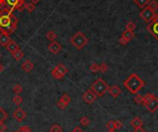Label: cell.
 <instances>
[{"instance_id":"obj_16","label":"cell","mask_w":158,"mask_h":132,"mask_svg":"<svg viewBox=\"0 0 158 132\" xmlns=\"http://www.w3.org/2000/svg\"><path fill=\"white\" fill-rule=\"evenodd\" d=\"M10 41H11V39L8 34H0V45H1L2 47H6Z\"/></svg>"},{"instance_id":"obj_10","label":"cell","mask_w":158,"mask_h":132,"mask_svg":"<svg viewBox=\"0 0 158 132\" xmlns=\"http://www.w3.org/2000/svg\"><path fill=\"white\" fill-rule=\"evenodd\" d=\"M26 115H27V114H26V112L22 109V108H17L14 112H13V114H12V117H13V118L15 119V120H17L19 123H20V122H22L25 118H26Z\"/></svg>"},{"instance_id":"obj_38","label":"cell","mask_w":158,"mask_h":132,"mask_svg":"<svg viewBox=\"0 0 158 132\" xmlns=\"http://www.w3.org/2000/svg\"><path fill=\"white\" fill-rule=\"evenodd\" d=\"M7 130V126L4 124V122L0 123V132H5Z\"/></svg>"},{"instance_id":"obj_1","label":"cell","mask_w":158,"mask_h":132,"mask_svg":"<svg viewBox=\"0 0 158 132\" xmlns=\"http://www.w3.org/2000/svg\"><path fill=\"white\" fill-rule=\"evenodd\" d=\"M19 19L13 15V12L10 11L9 13L5 15H0V31L1 34H11L16 31L18 28Z\"/></svg>"},{"instance_id":"obj_11","label":"cell","mask_w":158,"mask_h":132,"mask_svg":"<svg viewBox=\"0 0 158 132\" xmlns=\"http://www.w3.org/2000/svg\"><path fill=\"white\" fill-rule=\"evenodd\" d=\"M47 49L50 53L54 54V55H56V54L59 53L61 50H62V45L58 43V42H56V41H53L51 42L47 46Z\"/></svg>"},{"instance_id":"obj_14","label":"cell","mask_w":158,"mask_h":132,"mask_svg":"<svg viewBox=\"0 0 158 132\" xmlns=\"http://www.w3.org/2000/svg\"><path fill=\"white\" fill-rule=\"evenodd\" d=\"M108 92H109V93L114 98H116L120 93H121V89H120L119 86L118 85H113V86H111V87H109Z\"/></svg>"},{"instance_id":"obj_42","label":"cell","mask_w":158,"mask_h":132,"mask_svg":"<svg viewBox=\"0 0 158 132\" xmlns=\"http://www.w3.org/2000/svg\"><path fill=\"white\" fill-rule=\"evenodd\" d=\"M133 132H145L143 127H137V129H134V131Z\"/></svg>"},{"instance_id":"obj_46","label":"cell","mask_w":158,"mask_h":132,"mask_svg":"<svg viewBox=\"0 0 158 132\" xmlns=\"http://www.w3.org/2000/svg\"><path fill=\"white\" fill-rule=\"evenodd\" d=\"M108 132H116V131H115V130H109Z\"/></svg>"},{"instance_id":"obj_29","label":"cell","mask_w":158,"mask_h":132,"mask_svg":"<svg viewBox=\"0 0 158 132\" xmlns=\"http://www.w3.org/2000/svg\"><path fill=\"white\" fill-rule=\"evenodd\" d=\"M136 29V24L133 22V21H128L126 24V30L128 31H134V30Z\"/></svg>"},{"instance_id":"obj_36","label":"cell","mask_w":158,"mask_h":132,"mask_svg":"<svg viewBox=\"0 0 158 132\" xmlns=\"http://www.w3.org/2000/svg\"><path fill=\"white\" fill-rule=\"evenodd\" d=\"M19 130L20 131H22V132H32V129L29 126H22V127H20Z\"/></svg>"},{"instance_id":"obj_41","label":"cell","mask_w":158,"mask_h":132,"mask_svg":"<svg viewBox=\"0 0 158 132\" xmlns=\"http://www.w3.org/2000/svg\"><path fill=\"white\" fill-rule=\"evenodd\" d=\"M71 132H83V131H82V129H81L80 127H76Z\"/></svg>"},{"instance_id":"obj_40","label":"cell","mask_w":158,"mask_h":132,"mask_svg":"<svg viewBox=\"0 0 158 132\" xmlns=\"http://www.w3.org/2000/svg\"><path fill=\"white\" fill-rule=\"evenodd\" d=\"M123 125H122V123L118 121V120H115V127H116V129H120Z\"/></svg>"},{"instance_id":"obj_28","label":"cell","mask_w":158,"mask_h":132,"mask_svg":"<svg viewBox=\"0 0 158 132\" xmlns=\"http://www.w3.org/2000/svg\"><path fill=\"white\" fill-rule=\"evenodd\" d=\"M90 119L87 117H82L81 119H80V124L81 126H83V127H87L90 124Z\"/></svg>"},{"instance_id":"obj_33","label":"cell","mask_w":158,"mask_h":132,"mask_svg":"<svg viewBox=\"0 0 158 132\" xmlns=\"http://www.w3.org/2000/svg\"><path fill=\"white\" fill-rule=\"evenodd\" d=\"M106 127L108 129V130H115L116 127H115V121L114 120H110L106 124Z\"/></svg>"},{"instance_id":"obj_7","label":"cell","mask_w":158,"mask_h":132,"mask_svg":"<svg viewBox=\"0 0 158 132\" xmlns=\"http://www.w3.org/2000/svg\"><path fill=\"white\" fill-rule=\"evenodd\" d=\"M82 99H83V101H84V102L86 103V104L91 105L93 103H94L95 101H96L97 95L93 92V90H91L90 89V90H86V92H85L84 93H83Z\"/></svg>"},{"instance_id":"obj_32","label":"cell","mask_w":158,"mask_h":132,"mask_svg":"<svg viewBox=\"0 0 158 132\" xmlns=\"http://www.w3.org/2000/svg\"><path fill=\"white\" fill-rule=\"evenodd\" d=\"M90 70L91 71V72H93V73H96V72H98L99 71V65H97V64H91V66H90Z\"/></svg>"},{"instance_id":"obj_2","label":"cell","mask_w":158,"mask_h":132,"mask_svg":"<svg viewBox=\"0 0 158 132\" xmlns=\"http://www.w3.org/2000/svg\"><path fill=\"white\" fill-rule=\"evenodd\" d=\"M124 86L127 88L128 92L136 94L144 86V81L137 74L133 73L124 81Z\"/></svg>"},{"instance_id":"obj_24","label":"cell","mask_w":158,"mask_h":132,"mask_svg":"<svg viewBox=\"0 0 158 132\" xmlns=\"http://www.w3.org/2000/svg\"><path fill=\"white\" fill-rule=\"evenodd\" d=\"M26 2H25V0H19V2L17 3V5L15 7V9H17L18 11H23L24 10V6Z\"/></svg>"},{"instance_id":"obj_17","label":"cell","mask_w":158,"mask_h":132,"mask_svg":"<svg viewBox=\"0 0 158 132\" xmlns=\"http://www.w3.org/2000/svg\"><path fill=\"white\" fill-rule=\"evenodd\" d=\"M122 37H124L125 39L127 41H131L133 39V37H134V32L131 31H128V30H125L123 32H122Z\"/></svg>"},{"instance_id":"obj_47","label":"cell","mask_w":158,"mask_h":132,"mask_svg":"<svg viewBox=\"0 0 158 132\" xmlns=\"http://www.w3.org/2000/svg\"><path fill=\"white\" fill-rule=\"evenodd\" d=\"M16 132H22V131H20V130H18V131H16Z\"/></svg>"},{"instance_id":"obj_18","label":"cell","mask_w":158,"mask_h":132,"mask_svg":"<svg viewBox=\"0 0 158 132\" xmlns=\"http://www.w3.org/2000/svg\"><path fill=\"white\" fill-rule=\"evenodd\" d=\"M24 56V53L22 49H19V50L16 51L15 53L12 54V57H13V59L17 60V61H19L20 59H22Z\"/></svg>"},{"instance_id":"obj_44","label":"cell","mask_w":158,"mask_h":132,"mask_svg":"<svg viewBox=\"0 0 158 132\" xmlns=\"http://www.w3.org/2000/svg\"><path fill=\"white\" fill-rule=\"evenodd\" d=\"M3 70H4V67H3V65L0 63V73L3 72Z\"/></svg>"},{"instance_id":"obj_9","label":"cell","mask_w":158,"mask_h":132,"mask_svg":"<svg viewBox=\"0 0 158 132\" xmlns=\"http://www.w3.org/2000/svg\"><path fill=\"white\" fill-rule=\"evenodd\" d=\"M146 29H147L149 34H152L158 41V21L152 20V21L148 24Z\"/></svg>"},{"instance_id":"obj_30","label":"cell","mask_w":158,"mask_h":132,"mask_svg":"<svg viewBox=\"0 0 158 132\" xmlns=\"http://www.w3.org/2000/svg\"><path fill=\"white\" fill-rule=\"evenodd\" d=\"M12 90H13V92H14L16 94H19V93L23 90L22 86L19 85V84H16V85H14L13 88H12Z\"/></svg>"},{"instance_id":"obj_35","label":"cell","mask_w":158,"mask_h":132,"mask_svg":"<svg viewBox=\"0 0 158 132\" xmlns=\"http://www.w3.org/2000/svg\"><path fill=\"white\" fill-rule=\"evenodd\" d=\"M143 96H141V94H137L134 97V102L137 103V104H143Z\"/></svg>"},{"instance_id":"obj_6","label":"cell","mask_w":158,"mask_h":132,"mask_svg":"<svg viewBox=\"0 0 158 132\" xmlns=\"http://www.w3.org/2000/svg\"><path fill=\"white\" fill-rule=\"evenodd\" d=\"M139 16H140V18L143 20H144L145 22L150 23L153 19V18H155V11L153 10L152 9H150V7L147 6V7H145L144 9H143V10L140 12Z\"/></svg>"},{"instance_id":"obj_15","label":"cell","mask_w":158,"mask_h":132,"mask_svg":"<svg viewBox=\"0 0 158 132\" xmlns=\"http://www.w3.org/2000/svg\"><path fill=\"white\" fill-rule=\"evenodd\" d=\"M33 68H34V64H33L32 62L30 61V60H26L22 65V70H24L25 72H27V73L31 72L33 69Z\"/></svg>"},{"instance_id":"obj_34","label":"cell","mask_w":158,"mask_h":132,"mask_svg":"<svg viewBox=\"0 0 158 132\" xmlns=\"http://www.w3.org/2000/svg\"><path fill=\"white\" fill-rule=\"evenodd\" d=\"M107 69H108V67H107V65L106 63H102L101 65L99 66V70L103 72V73H106L107 71Z\"/></svg>"},{"instance_id":"obj_37","label":"cell","mask_w":158,"mask_h":132,"mask_svg":"<svg viewBox=\"0 0 158 132\" xmlns=\"http://www.w3.org/2000/svg\"><path fill=\"white\" fill-rule=\"evenodd\" d=\"M128 43V41H127L126 39L124 38V37H120V39H119V44H121V45H126Z\"/></svg>"},{"instance_id":"obj_19","label":"cell","mask_w":158,"mask_h":132,"mask_svg":"<svg viewBox=\"0 0 158 132\" xmlns=\"http://www.w3.org/2000/svg\"><path fill=\"white\" fill-rule=\"evenodd\" d=\"M151 0H134V3L141 9H144L145 7L148 6Z\"/></svg>"},{"instance_id":"obj_21","label":"cell","mask_w":158,"mask_h":132,"mask_svg":"<svg viewBox=\"0 0 158 132\" xmlns=\"http://www.w3.org/2000/svg\"><path fill=\"white\" fill-rule=\"evenodd\" d=\"M35 9H36V5H34V4L32 3V2L26 3L24 6V9H26L28 13H32V12L35 10Z\"/></svg>"},{"instance_id":"obj_12","label":"cell","mask_w":158,"mask_h":132,"mask_svg":"<svg viewBox=\"0 0 158 132\" xmlns=\"http://www.w3.org/2000/svg\"><path fill=\"white\" fill-rule=\"evenodd\" d=\"M144 106L146 107L150 112H155V111L158 109V98H156V96H155L151 101L148 103V104H146Z\"/></svg>"},{"instance_id":"obj_31","label":"cell","mask_w":158,"mask_h":132,"mask_svg":"<svg viewBox=\"0 0 158 132\" xmlns=\"http://www.w3.org/2000/svg\"><path fill=\"white\" fill-rule=\"evenodd\" d=\"M148 7L150 9H152L153 10H156L158 9V3L155 1V0H153V1H150V3L148 4Z\"/></svg>"},{"instance_id":"obj_4","label":"cell","mask_w":158,"mask_h":132,"mask_svg":"<svg viewBox=\"0 0 158 132\" xmlns=\"http://www.w3.org/2000/svg\"><path fill=\"white\" fill-rule=\"evenodd\" d=\"M89 40L86 37V35L81 31H77L71 39H70V44L77 49V50H81V49L88 44Z\"/></svg>"},{"instance_id":"obj_13","label":"cell","mask_w":158,"mask_h":132,"mask_svg":"<svg viewBox=\"0 0 158 132\" xmlns=\"http://www.w3.org/2000/svg\"><path fill=\"white\" fill-rule=\"evenodd\" d=\"M7 50L9 52L11 55L13 53H15L16 51H18V50H19L20 49V47H19V45L17 44L15 41H13V40H11L9 43L7 44Z\"/></svg>"},{"instance_id":"obj_43","label":"cell","mask_w":158,"mask_h":132,"mask_svg":"<svg viewBox=\"0 0 158 132\" xmlns=\"http://www.w3.org/2000/svg\"><path fill=\"white\" fill-rule=\"evenodd\" d=\"M30 1H31L32 3L34 4V5H36V4H38V3L41 1V0H30Z\"/></svg>"},{"instance_id":"obj_48","label":"cell","mask_w":158,"mask_h":132,"mask_svg":"<svg viewBox=\"0 0 158 132\" xmlns=\"http://www.w3.org/2000/svg\"><path fill=\"white\" fill-rule=\"evenodd\" d=\"M0 58H1V54H0Z\"/></svg>"},{"instance_id":"obj_45","label":"cell","mask_w":158,"mask_h":132,"mask_svg":"<svg viewBox=\"0 0 158 132\" xmlns=\"http://www.w3.org/2000/svg\"><path fill=\"white\" fill-rule=\"evenodd\" d=\"M153 20H155V21H158V13H157V14H155V18H153Z\"/></svg>"},{"instance_id":"obj_39","label":"cell","mask_w":158,"mask_h":132,"mask_svg":"<svg viewBox=\"0 0 158 132\" xmlns=\"http://www.w3.org/2000/svg\"><path fill=\"white\" fill-rule=\"evenodd\" d=\"M7 7V4H6V0H0V10L5 9Z\"/></svg>"},{"instance_id":"obj_20","label":"cell","mask_w":158,"mask_h":132,"mask_svg":"<svg viewBox=\"0 0 158 132\" xmlns=\"http://www.w3.org/2000/svg\"><path fill=\"white\" fill-rule=\"evenodd\" d=\"M131 126L134 127V129H137V127H141L143 126V121L140 117H134L133 120L131 121Z\"/></svg>"},{"instance_id":"obj_22","label":"cell","mask_w":158,"mask_h":132,"mask_svg":"<svg viewBox=\"0 0 158 132\" xmlns=\"http://www.w3.org/2000/svg\"><path fill=\"white\" fill-rule=\"evenodd\" d=\"M45 36H46L47 40H49L50 42L56 41V39L57 38V35H56V34L54 31H48L46 32V34H45Z\"/></svg>"},{"instance_id":"obj_5","label":"cell","mask_w":158,"mask_h":132,"mask_svg":"<svg viewBox=\"0 0 158 132\" xmlns=\"http://www.w3.org/2000/svg\"><path fill=\"white\" fill-rule=\"evenodd\" d=\"M68 72H69L68 68L65 67L63 64H58L57 66H56V67L52 69L51 75L54 79L61 80V79H63L67 74H68Z\"/></svg>"},{"instance_id":"obj_27","label":"cell","mask_w":158,"mask_h":132,"mask_svg":"<svg viewBox=\"0 0 158 132\" xmlns=\"http://www.w3.org/2000/svg\"><path fill=\"white\" fill-rule=\"evenodd\" d=\"M49 131L50 132H63V129L61 127V126L57 125V124H54V125L50 127Z\"/></svg>"},{"instance_id":"obj_3","label":"cell","mask_w":158,"mask_h":132,"mask_svg":"<svg viewBox=\"0 0 158 132\" xmlns=\"http://www.w3.org/2000/svg\"><path fill=\"white\" fill-rule=\"evenodd\" d=\"M108 89H109V86L101 78L97 79L91 86V90L96 94L97 97L104 96V94L108 92Z\"/></svg>"},{"instance_id":"obj_23","label":"cell","mask_w":158,"mask_h":132,"mask_svg":"<svg viewBox=\"0 0 158 132\" xmlns=\"http://www.w3.org/2000/svg\"><path fill=\"white\" fill-rule=\"evenodd\" d=\"M19 2V0H6V4H7V7L11 9L12 10H15V7L17 5V3Z\"/></svg>"},{"instance_id":"obj_25","label":"cell","mask_w":158,"mask_h":132,"mask_svg":"<svg viewBox=\"0 0 158 132\" xmlns=\"http://www.w3.org/2000/svg\"><path fill=\"white\" fill-rule=\"evenodd\" d=\"M12 102H13L16 105L19 106L23 103V99H22V96H19V94H17V95L13 96V98H12Z\"/></svg>"},{"instance_id":"obj_26","label":"cell","mask_w":158,"mask_h":132,"mask_svg":"<svg viewBox=\"0 0 158 132\" xmlns=\"http://www.w3.org/2000/svg\"><path fill=\"white\" fill-rule=\"evenodd\" d=\"M7 117H8L7 113L6 111L2 108L1 106H0V123L5 121L6 119L7 118Z\"/></svg>"},{"instance_id":"obj_8","label":"cell","mask_w":158,"mask_h":132,"mask_svg":"<svg viewBox=\"0 0 158 132\" xmlns=\"http://www.w3.org/2000/svg\"><path fill=\"white\" fill-rule=\"evenodd\" d=\"M71 102V98H70V96L69 95V94H67V93H64L63 95H62L60 97L59 100L57 101L56 103V105L58 108H60V109H65L67 106L69 105V103Z\"/></svg>"}]
</instances>
